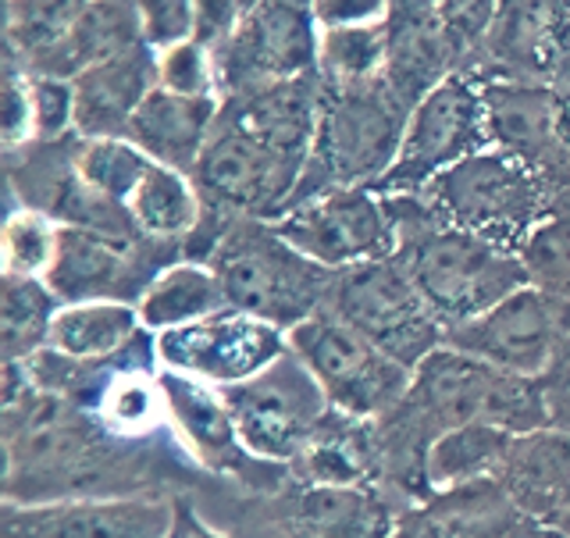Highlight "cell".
<instances>
[{"label":"cell","mask_w":570,"mask_h":538,"mask_svg":"<svg viewBox=\"0 0 570 538\" xmlns=\"http://www.w3.org/2000/svg\"><path fill=\"white\" fill-rule=\"evenodd\" d=\"M560 535H563V538H570V517H567V521L560 525Z\"/></svg>","instance_id":"43"},{"label":"cell","mask_w":570,"mask_h":538,"mask_svg":"<svg viewBox=\"0 0 570 538\" xmlns=\"http://www.w3.org/2000/svg\"><path fill=\"white\" fill-rule=\"evenodd\" d=\"M481 150H492L485 94L471 71H453L406 115L396 160L374 189L385 196H421L442 172Z\"/></svg>","instance_id":"7"},{"label":"cell","mask_w":570,"mask_h":538,"mask_svg":"<svg viewBox=\"0 0 570 538\" xmlns=\"http://www.w3.org/2000/svg\"><path fill=\"white\" fill-rule=\"evenodd\" d=\"M160 392H165L171 436L189 453L196 468L218 478H232L264 496L285 486L289 471L249 457V450L239 439L236 418H232V410H228L225 392L218 385L196 382L189 374L160 368Z\"/></svg>","instance_id":"16"},{"label":"cell","mask_w":570,"mask_h":538,"mask_svg":"<svg viewBox=\"0 0 570 538\" xmlns=\"http://www.w3.org/2000/svg\"><path fill=\"white\" fill-rule=\"evenodd\" d=\"M392 8H396V0H311L314 22L321 32L385 26Z\"/></svg>","instance_id":"39"},{"label":"cell","mask_w":570,"mask_h":538,"mask_svg":"<svg viewBox=\"0 0 570 538\" xmlns=\"http://www.w3.org/2000/svg\"><path fill=\"white\" fill-rule=\"evenodd\" d=\"M76 136H125L139 104L157 89V53L132 43L89 65L76 79Z\"/></svg>","instance_id":"24"},{"label":"cell","mask_w":570,"mask_h":538,"mask_svg":"<svg viewBox=\"0 0 570 538\" xmlns=\"http://www.w3.org/2000/svg\"><path fill=\"white\" fill-rule=\"evenodd\" d=\"M142 332L136 303L118 300H89V303H65L53 317L50 350H58L76 361H100L115 356Z\"/></svg>","instance_id":"28"},{"label":"cell","mask_w":570,"mask_h":538,"mask_svg":"<svg viewBox=\"0 0 570 538\" xmlns=\"http://www.w3.org/2000/svg\"><path fill=\"white\" fill-rule=\"evenodd\" d=\"M385 196V193H382ZM396 218V261L432 311L456 329L531 282L521 254L439 222L421 196H385ZM450 335V332H445Z\"/></svg>","instance_id":"3"},{"label":"cell","mask_w":570,"mask_h":538,"mask_svg":"<svg viewBox=\"0 0 570 538\" xmlns=\"http://www.w3.org/2000/svg\"><path fill=\"white\" fill-rule=\"evenodd\" d=\"M207 264L225 285L228 311L267 321L285 335L325 311L335 282V272L303 257L264 218H232L214 239Z\"/></svg>","instance_id":"4"},{"label":"cell","mask_w":570,"mask_h":538,"mask_svg":"<svg viewBox=\"0 0 570 538\" xmlns=\"http://www.w3.org/2000/svg\"><path fill=\"white\" fill-rule=\"evenodd\" d=\"M463 68V58L445 32L432 0H396L389 14V76L385 86L406 111Z\"/></svg>","instance_id":"23"},{"label":"cell","mask_w":570,"mask_h":538,"mask_svg":"<svg viewBox=\"0 0 570 538\" xmlns=\"http://www.w3.org/2000/svg\"><path fill=\"white\" fill-rule=\"evenodd\" d=\"M325 307L410 371L445 346L450 332L392 257L335 272Z\"/></svg>","instance_id":"10"},{"label":"cell","mask_w":570,"mask_h":538,"mask_svg":"<svg viewBox=\"0 0 570 538\" xmlns=\"http://www.w3.org/2000/svg\"><path fill=\"white\" fill-rule=\"evenodd\" d=\"M570 335V300L528 282L495 307L450 329L445 346L471 353L492 368L539 379Z\"/></svg>","instance_id":"14"},{"label":"cell","mask_w":570,"mask_h":538,"mask_svg":"<svg viewBox=\"0 0 570 538\" xmlns=\"http://www.w3.org/2000/svg\"><path fill=\"white\" fill-rule=\"evenodd\" d=\"M150 165L154 160L125 136L79 139L76 147H71V168H76V178L82 183V189L94 196V200L111 204L118 211L129 207L132 193L139 189L142 175L150 172Z\"/></svg>","instance_id":"32"},{"label":"cell","mask_w":570,"mask_h":538,"mask_svg":"<svg viewBox=\"0 0 570 538\" xmlns=\"http://www.w3.org/2000/svg\"><path fill=\"white\" fill-rule=\"evenodd\" d=\"M4 143L8 150H26L32 147V107H29V86H26V68L11 58L8 65V94H4Z\"/></svg>","instance_id":"40"},{"label":"cell","mask_w":570,"mask_h":538,"mask_svg":"<svg viewBox=\"0 0 570 538\" xmlns=\"http://www.w3.org/2000/svg\"><path fill=\"white\" fill-rule=\"evenodd\" d=\"M406 115L410 111L389 94V86L367 94H325L314 147L289 207L332 189L379 186L396 160Z\"/></svg>","instance_id":"6"},{"label":"cell","mask_w":570,"mask_h":538,"mask_svg":"<svg viewBox=\"0 0 570 538\" xmlns=\"http://www.w3.org/2000/svg\"><path fill=\"white\" fill-rule=\"evenodd\" d=\"M539 389L546 400L549 428H560V432L570 436V335L560 343L549 368L539 374Z\"/></svg>","instance_id":"41"},{"label":"cell","mask_w":570,"mask_h":538,"mask_svg":"<svg viewBox=\"0 0 570 538\" xmlns=\"http://www.w3.org/2000/svg\"><path fill=\"white\" fill-rule=\"evenodd\" d=\"M492 481L524 517L560 535L570 517V436L560 428L510 436Z\"/></svg>","instance_id":"22"},{"label":"cell","mask_w":570,"mask_h":538,"mask_svg":"<svg viewBox=\"0 0 570 538\" xmlns=\"http://www.w3.org/2000/svg\"><path fill=\"white\" fill-rule=\"evenodd\" d=\"M183 257L178 246L142 239L136 232H104L89 225H65L61 246L47 285L61 303L118 300L139 303L160 267Z\"/></svg>","instance_id":"13"},{"label":"cell","mask_w":570,"mask_h":538,"mask_svg":"<svg viewBox=\"0 0 570 538\" xmlns=\"http://www.w3.org/2000/svg\"><path fill=\"white\" fill-rule=\"evenodd\" d=\"M142 329L160 335L171 329H186L196 321H207L214 314L228 311V296L218 272L207 261L178 257L168 267H160L147 293L136 303Z\"/></svg>","instance_id":"26"},{"label":"cell","mask_w":570,"mask_h":538,"mask_svg":"<svg viewBox=\"0 0 570 538\" xmlns=\"http://www.w3.org/2000/svg\"><path fill=\"white\" fill-rule=\"evenodd\" d=\"M403 507L367 486H303L289 481L264 496L257 535L264 538H389Z\"/></svg>","instance_id":"19"},{"label":"cell","mask_w":570,"mask_h":538,"mask_svg":"<svg viewBox=\"0 0 570 538\" xmlns=\"http://www.w3.org/2000/svg\"><path fill=\"white\" fill-rule=\"evenodd\" d=\"M463 71L478 82H560L570 76V0H499Z\"/></svg>","instance_id":"17"},{"label":"cell","mask_w":570,"mask_h":538,"mask_svg":"<svg viewBox=\"0 0 570 538\" xmlns=\"http://www.w3.org/2000/svg\"><path fill=\"white\" fill-rule=\"evenodd\" d=\"M4 503L165 492L154 442H125L94 410L32 389L22 364H4Z\"/></svg>","instance_id":"1"},{"label":"cell","mask_w":570,"mask_h":538,"mask_svg":"<svg viewBox=\"0 0 570 538\" xmlns=\"http://www.w3.org/2000/svg\"><path fill=\"white\" fill-rule=\"evenodd\" d=\"M510 436L513 432H503V428L485 424V421L460 424L453 432H445L432 450H428V460H424L428 492L495 478V468L507 453Z\"/></svg>","instance_id":"31"},{"label":"cell","mask_w":570,"mask_h":538,"mask_svg":"<svg viewBox=\"0 0 570 538\" xmlns=\"http://www.w3.org/2000/svg\"><path fill=\"white\" fill-rule=\"evenodd\" d=\"M389 538H563L534 525L492 478L428 492L410 503Z\"/></svg>","instance_id":"21"},{"label":"cell","mask_w":570,"mask_h":538,"mask_svg":"<svg viewBox=\"0 0 570 538\" xmlns=\"http://www.w3.org/2000/svg\"><path fill=\"white\" fill-rule=\"evenodd\" d=\"M421 200L439 222L474 232V236L524 257L531 236L546 225L560 193L542 175H534L524 160L492 147L442 172L421 193Z\"/></svg>","instance_id":"5"},{"label":"cell","mask_w":570,"mask_h":538,"mask_svg":"<svg viewBox=\"0 0 570 538\" xmlns=\"http://www.w3.org/2000/svg\"><path fill=\"white\" fill-rule=\"evenodd\" d=\"M178 492L4 503V538H168Z\"/></svg>","instance_id":"20"},{"label":"cell","mask_w":570,"mask_h":538,"mask_svg":"<svg viewBox=\"0 0 570 538\" xmlns=\"http://www.w3.org/2000/svg\"><path fill=\"white\" fill-rule=\"evenodd\" d=\"M61 228L53 214L40 207H26L14 204L8 222H4V236H0V254H4V275H26V278H47L53 267L61 246Z\"/></svg>","instance_id":"34"},{"label":"cell","mask_w":570,"mask_h":538,"mask_svg":"<svg viewBox=\"0 0 570 538\" xmlns=\"http://www.w3.org/2000/svg\"><path fill=\"white\" fill-rule=\"evenodd\" d=\"M139 40L150 50H165L175 43L196 40V18L200 0H132Z\"/></svg>","instance_id":"37"},{"label":"cell","mask_w":570,"mask_h":538,"mask_svg":"<svg viewBox=\"0 0 570 538\" xmlns=\"http://www.w3.org/2000/svg\"><path fill=\"white\" fill-rule=\"evenodd\" d=\"M485 421L524 436L549 428L539 379L492 368L471 353L439 346L414 368L406 397L385 418L371 421L379 486L406 510L428 496V450L460 424Z\"/></svg>","instance_id":"2"},{"label":"cell","mask_w":570,"mask_h":538,"mask_svg":"<svg viewBox=\"0 0 570 538\" xmlns=\"http://www.w3.org/2000/svg\"><path fill=\"white\" fill-rule=\"evenodd\" d=\"M389 76V22L321 32L317 82L325 94H367Z\"/></svg>","instance_id":"29"},{"label":"cell","mask_w":570,"mask_h":538,"mask_svg":"<svg viewBox=\"0 0 570 538\" xmlns=\"http://www.w3.org/2000/svg\"><path fill=\"white\" fill-rule=\"evenodd\" d=\"M249 4H254V0H246V8H249Z\"/></svg>","instance_id":"44"},{"label":"cell","mask_w":570,"mask_h":538,"mask_svg":"<svg viewBox=\"0 0 570 538\" xmlns=\"http://www.w3.org/2000/svg\"><path fill=\"white\" fill-rule=\"evenodd\" d=\"M317 43L311 0H254L218 50L222 100L317 76Z\"/></svg>","instance_id":"11"},{"label":"cell","mask_w":570,"mask_h":538,"mask_svg":"<svg viewBox=\"0 0 570 538\" xmlns=\"http://www.w3.org/2000/svg\"><path fill=\"white\" fill-rule=\"evenodd\" d=\"M492 147L570 189V76L560 82H481Z\"/></svg>","instance_id":"15"},{"label":"cell","mask_w":570,"mask_h":538,"mask_svg":"<svg viewBox=\"0 0 570 538\" xmlns=\"http://www.w3.org/2000/svg\"><path fill=\"white\" fill-rule=\"evenodd\" d=\"M129 222L142 239L178 246L186 257L189 239L204 225V196L196 189L193 175L168 168V165H150V172L142 175L139 189L129 200Z\"/></svg>","instance_id":"27"},{"label":"cell","mask_w":570,"mask_h":538,"mask_svg":"<svg viewBox=\"0 0 570 538\" xmlns=\"http://www.w3.org/2000/svg\"><path fill=\"white\" fill-rule=\"evenodd\" d=\"M222 392L249 457L275 468H289L299 460L335 418L328 397L293 350H285L254 379Z\"/></svg>","instance_id":"8"},{"label":"cell","mask_w":570,"mask_h":538,"mask_svg":"<svg viewBox=\"0 0 570 538\" xmlns=\"http://www.w3.org/2000/svg\"><path fill=\"white\" fill-rule=\"evenodd\" d=\"M168 538H264V535H232V531L214 528L207 517L196 510L189 496H178L175 499V525H171Z\"/></svg>","instance_id":"42"},{"label":"cell","mask_w":570,"mask_h":538,"mask_svg":"<svg viewBox=\"0 0 570 538\" xmlns=\"http://www.w3.org/2000/svg\"><path fill=\"white\" fill-rule=\"evenodd\" d=\"M289 350L307 364L332 410L353 421L385 418L406 397L414 379V371L392 361L328 307L289 332Z\"/></svg>","instance_id":"9"},{"label":"cell","mask_w":570,"mask_h":538,"mask_svg":"<svg viewBox=\"0 0 570 538\" xmlns=\"http://www.w3.org/2000/svg\"><path fill=\"white\" fill-rule=\"evenodd\" d=\"M275 228L303 257L328 267V272L389 261L396 257L400 243L392 207L374 186L311 196V200L285 211Z\"/></svg>","instance_id":"12"},{"label":"cell","mask_w":570,"mask_h":538,"mask_svg":"<svg viewBox=\"0 0 570 538\" xmlns=\"http://www.w3.org/2000/svg\"><path fill=\"white\" fill-rule=\"evenodd\" d=\"M65 303L43 278L4 275L0 282V356L4 364H22L50 343L53 317Z\"/></svg>","instance_id":"30"},{"label":"cell","mask_w":570,"mask_h":538,"mask_svg":"<svg viewBox=\"0 0 570 538\" xmlns=\"http://www.w3.org/2000/svg\"><path fill=\"white\" fill-rule=\"evenodd\" d=\"M32 107V143H61L76 133V82L65 76L26 71Z\"/></svg>","instance_id":"36"},{"label":"cell","mask_w":570,"mask_h":538,"mask_svg":"<svg viewBox=\"0 0 570 538\" xmlns=\"http://www.w3.org/2000/svg\"><path fill=\"white\" fill-rule=\"evenodd\" d=\"M445 32L453 36V43L463 58V68L474 58V50L485 40V32L492 26V14L499 8V0H432ZM460 68V71H463Z\"/></svg>","instance_id":"38"},{"label":"cell","mask_w":570,"mask_h":538,"mask_svg":"<svg viewBox=\"0 0 570 538\" xmlns=\"http://www.w3.org/2000/svg\"><path fill=\"white\" fill-rule=\"evenodd\" d=\"M94 0H4L8 50L26 71L40 68L58 50Z\"/></svg>","instance_id":"33"},{"label":"cell","mask_w":570,"mask_h":538,"mask_svg":"<svg viewBox=\"0 0 570 538\" xmlns=\"http://www.w3.org/2000/svg\"><path fill=\"white\" fill-rule=\"evenodd\" d=\"M157 53V86L178 97H218L222 100V65L218 50L200 40L175 43Z\"/></svg>","instance_id":"35"},{"label":"cell","mask_w":570,"mask_h":538,"mask_svg":"<svg viewBox=\"0 0 570 538\" xmlns=\"http://www.w3.org/2000/svg\"><path fill=\"white\" fill-rule=\"evenodd\" d=\"M218 115H222L218 97H178L157 86L154 94L139 104L125 139H132L142 154L157 160V165L193 175Z\"/></svg>","instance_id":"25"},{"label":"cell","mask_w":570,"mask_h":538,"mask_svg":"<svg viewBox=\"0 0 570 538\" xmlns=\"http://www.w3.org/2000/svg\"><path fill=\"white\" fill-rule=\"evenodd\" d=\"M289 350V335L239 311L214 314L186 329H171L157 335L160 368L189 374L207 385H239L257 371L275 364Z\"/></svg>","instance_id":"18"}]
</instances>
